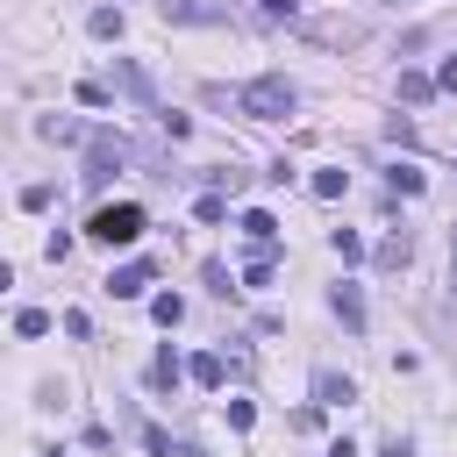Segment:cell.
Segmentation results:
<instances>
[{
  "mask_svg": "<svg viewBox=\"0 0 457 457\" xmlns=\"http://www.w3.org/2000/svg\"><path fill=\"white\" fill-rule=\"evenodd\" d=\"M193 214H200V221H221V214H228V200H221V193H200V200H193Z\"/></svg>",
  "mask_w": 457,
  "mask_h": 457,
  "instance_id": "cell-21",
  "label": "cell"
},
{
  "mask_svg": "<svg viewBox=\"0 0 457 457\" xmlns=\"http://www.w3.org/2000/svg\"><path fill=\"white\" fill-rule=\"evenodd\" d=\"M328 307H336V314H343V328H364V293H357V286H350V278H343V286H336V293H328Z\"/></svg>",
  "mask_w": 457,
  "mask_h": 457,
  "instance_id": "cell-8",
  "label": "cell"
},
{
  "mask_svg": "<svg viewBox=\"0 0 457 457\" xmlns=\"http://www.w3.org/2000/svg\"><path fill=\"white\" fill-rule=\"evenodd\" d=\"M386 179H393V193H421V186H428V179H421V171H414V164H393V171H386Z\"/></svg>",
  "mask_w": 457,
  "mask_h": 457,
  "instance_id": "cell-19",
  "label": "cell"
},
{
  "mask_svg": "<svg viewBox=\"0 0 457 457\" xmlns=\"http://www.w3.org/2000/svg\"><path fill=\"white\" fill-rule=\"evenodd\" d=\"M328 250H336V257H343V264H357V257H364V243H357V236H350V228H336V236H328Z\"/></svg>",
  "mask_w": 457,
  "mask_h": 457,
  "instance_id": "cell-20",
  "label": "cell"
},
{
  "mask_svg": "<svg viewBox=\"0 0 457 457\" xmlns=\"http://www.w3.org/2000/svg\"><path fill=\"white\" fill-rule=\"evenodd\" d=\"M186 371H193V386H207V393L221 386V357H214V350H200V357H193Z\"/></svg>",
  "mask_w": 457,
  "mask_h": 457,
  "instance_id": "cell-13",
  "label": "cell"
},
{
  "mask_svg": "<svg viewBox=\"0 0 457 457\" xmlns=\"http://www.w3.org/2000/svg\"><path fill=\"white\" fill-rule=\"evenodd\" d=\"M86 236H100V243H136V236H143V207H136V200H114V207H100V214L86 221Z\"/></svg>",
  "mask_w": 457,
  "mask_h": 457,
  "instance_id": "cell-3",
  "label": "cell"
},
{
  "mask_svg": "<svg viewBox=\"0 0 457 457\" xmlns=\"http://www.w3.org/2000/svg\"><path fill=\"white\" fill-rule=\"evenodd\" d=\"M150 314H157L164 328H179V321H186V300H179V293H157V300H150Z\"/></svg>",
  "mask_w": 457,
  "mask_h": 457,
  "instance_id": "cell-15",
  "label": "cell"
},
{
  "mask_svg": "<svg viewBox=\"0 0 457 457\" xmlns=\"http://www.w3.org/2000/svg\"><path fill=\"white\" fill-rule=\"evenodd\" d=\"M293 100H300V93H293V79H286V71H264V79H250V86L236 93V107H243L250 121H286V114H293Z\"/></svg>",
  "mask_w": 457,
  "mask_h": 457,
  "instance_id": "cell-2",
  "label": "cell"
},
{
  "mask_svg": "<svg viewBox=\"0 0 457 457\" xmlns=\"http://www.w3.org/2000/svg\"><path fill=\"white\" fill-rule=\"evenodd\" d=\"M86 29H93V36H121V7H93Z\"/></svg>",
  "mask_w": 457,
  "mask_h": 457,
  "instance_id": "cell-18",
  "label": "cell"
},
{
  "mask_svg": "<svg viewBox=\"0 0 457 457\" xmlns=\"http://www.w3.org/2000/svg\"><path fill=\"white\" fill-rule=\"evenodd\" d=\"M378 7H400V0H378Z\"/></svg>",
  "mask_w": 457,
  "mask_h": 457,
  "instance_id": "cell-28",
  "label": "cell"
},
{
  "mask_svg": "<svg viewBox=\"0 0 457 457\" xmlns=\"http://www.w3.org/2000/svg\"><path fill=\"white\" fill-rule=\"evenodd\" d=\"M179 371H186V364H179V357H171V343H164V350H157V364H150V386H179Z\"/></svg>",
  "mask_w": 457,
  "mask_h": 457,
  "instance_id": "cell-16",
  "label": "cell"
},
{
  "mask_svg": "<svg viewBox=\"0 0 457 457\" xmlns=\"http://www.w3.org/2000/svg\"><path fill=\"white\" fill-rule=\"evenodd\" d=\"M114 164H136V143H129V136H100V143H93V171H86V186H107Z\"/></svg>",
  "mask_w": 457,
  "mask_h": 457,
  "instance_id": "cell-4",
  "label": "cell"
},
{
  "mask_svg": "<svg viewBox=\"0 0 457 457\" xmlns=\"http://www.w3.org/2000/svg\"><path fill=\"white\" fill-rule=\"evenodd\" d=\"M14 328H21V336H43V328H50V314H43V307H21V314H14Z\"/></svg>",
  "mask_w": 457,
  "mask_h": 457,
  "instance_id": "cell-22",
  "label": "cell"
},
{
  "mask_svg": "<svg viewBox=\"0 0 457 457\" xmlns=\"http://www.w3.org/2000/svg\"><path fill=\"white\" fill-rule=\"evenodd\" d=\"M79 107H107V86L100 79H79Z\"/></svg>",
  "mask_w": 457,
  "mask_h": 457,
  "instance_id": "cell-24",
  "label": "cell"
},
{
  "mask_svg": "<svg viewBox=\"0 0 457 457\" xmlns=\"http://www.w3.org/2000/svg\"><path fill=\"white\" fill-rule=\"evenodd\" d=\"M36 136H43V143H86V129H79L71 114H43V121H36Z\"/></svg>",
  "mask_w": 457,
  "mask_h": 457,
  "instance_id": "cell-10",
  "label": "cell"
},
{
  "mask_svg": "<svg viewBox=\"0 0 457 457\" xmlns=\"http://www.w3.org/2000/svg\"><path fill=\"white\" fill-rule=\"evenodd\" d=\"M257 7H264V14H271V21H286V29H293V21H300V0H257Z\"/></svg>",
  "mask_w": 457,
  "mask_h": 457,
  "instance_id": "cell-23",
  "label": "cell"
},
{
  "mask_svg": "<svg viewBox=\"0 0 457 457\" xmlns=\"http://www.w3.org/2000/svg\"><path fill=\"white\" fill-rule=\"evenodd\" d=\"M171 457H207V450H200V443H179V450H171Z\"/></svg>",
  "mask_w": 457,
  "mask_h": 457,
  "instance_id": "cell-26",
  "label": "cell"
},
{
  "mask_svg": "<svg viewBox=\"0 0 457 457\" xmlns=\"http://www.w3.org/2000/svg\"><path fill=\"white\" fill-rule=\"evenodd\" d=\"M150 278H157L150 264H121V271L107 278V293H114V300H143V293H150Z\"/></svg>",
  "mask_w": 457,
  "mask_h": 457,
  "instance_id": "cell-5",
  "label": "cell"
},
{
  "mask_svg": "<svg viewBox=\"0 0 457 457\" xmlns=\"http://www.w3.org/2000/svg\"><path fill=\"white\" fill-rule=\"evenodd\" d=\"M114 79H121V86H129L136 100H157V86H150V71H143L136 57H114Z\"/></svg>",
  "mask_w": 457,
  "mask_h": 457,
  "instance_id": "cell-9",
  "label": "cell"
},
{
  "mask_svg": "<svg viewBox=\"0 0 457 457\" xmlns=\"http://www.w3.org/2000/svg\"><path fill=\"white\" fill-rule=\"evenodd\" d=\"M350 400H357V386L343 371H314V407H350Z\"/></svg>",
  "mask_w": 457,
  "mask_h": 457,
  "instance_id": "cell-6",
  "label": "cell"
},
{
  "mask_svg": "<svg viewBox=\"0 0 457 457\" xmlns=\"http://www.w3.org/2000/svg\"><path fill=\"white\" fill-rule=\"evenodd\" d=\"M293 36L314 43V50H336V57H343V50H364V21H357V14H300Z\"/></svg>",
  "mask_w": 457,
  "mask_h": 457,
  "instance_id": "cell-1",
  "label": "cell"
},
{
  "mask_svg": "<svg viewBox=\"0 0 457 457\" xmlns=\"http://www.w3.org/2000/svg\"><path fill=\"white\" fill-rule=\"evenodd\" d=\"M243 236H250L257 250H271V236H278V221H271L264 207H250V214H243Z\"/></svg>",
  "mask_w": 457,
  "mask_h": 457,
  "instance_id": "cell-12",
  "label": "cell"
},
{
  "mask_svg": "<svg viewBox=\"0 0 457 457\" xmlns=\"http://www.w3.org/2000/svg\"><path fill=\"white\" fill-rule=\"evenodd\" d=\"M371 257H378V271H400V264L414 257V243H407V228H393V236H386V243H378Z\"/></svg>",
  "mask_w": 457,
  "mask_h": 457,
  "instance_id": "cell-11",
  "label": "cell"
},
{
  "mask_svg": "<svg viewBox=\"0 0 457 457\" xmlns=\"http://www.w3.org/2000/svg\"><path fill=\"white\" fill-rule=\"evenodd\" d=\"M343 186H350V171H314V200H343Z\"/></svg>",
  "mask_w": 457,
  "mask_h": 457,
  "instance_id": "cell-17",
  "label": "cell"
},
{
  "mask_svg": "<svg viewBox=\"0 0 457 457\" xmlns=\"http://www.w3.org/2000/svg\"><path fill=\"white\" fill-rule=\"evenodd\" d=\"M436 86H443V93H457V57H443V71H436Z\"/></svg>",
  "mask_w": 457,
  "mask_h": 457,
  "instance_id": "cell-25",
  "label": "cell"
},
{
  "mask_svg": "<svg viewBox=\"0 0 457 457\" xmlns=\"http://www.w3.org/2000/svg\"><path fill=\"white\" fill-rule=\"evenodd\" d=\"M428 93H436V79H428V71H400V100H414V107H421Z\"/></svg>",
  "mask_w": 457,
  "mask_h": 457,
  "instance_id": "cell-14",
  "label": "cell"
},
{
  "mask_svg": "<svg viewBox=\"0 0 457 457\" xmlns=\"http://www.w3.org/2000/svg\"><path fill=\"white\" fill-rule=\"evenodd\" d=\"M164 21H228V7H214V0H164Z\"/></svg>",
  "mask_w": 457,
  "mask_h": 457,
  "instance_id": "cell-7",
  "label": "cell"
},
{
  "mask_svg": "<svg viewBox=\"0 0 457 457\" xmlns=\"http://www.w3.org/2000/svg\"><path fill=\"white\" fill-rule=\"evenodd\" d=\"M328 457H357V450H350V443H336V450H328Z\"/></svg>",
  "mask_w": 457,
  "mask_h": 457,
  "instance_id": "cell-27",
  "label": "cell"
}]
</instances>
